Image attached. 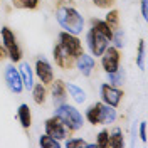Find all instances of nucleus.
Masks as SVG:
<instances>
[{
  "instance_id": "nucleus-1",
  "label": "nucleus",
  "mask_w": 148,
  "mask_h": 148,
  "mask_svg": "<svg viewBox=\"0 0 148 148\" xmlns=\"http://www.w3.org/2000/svg\"><path fill=\"white\" fill-rule=\"evenodd\" d=\"M56 18L57 24L69 34L79 36L84 30V17L79 14V10L71 5H59L56 9Z\"/></svg>"
},
{
  "instance_id": "nucleus-2",
  "label": "nucleus",
  "mask_w": 148,
  "mask_h": 148,
  "mask_svg": "<svg viewBox=\"0 0 148 148\" xmlns=\"http://www.w3.org/2000/svg\"><path fill=\"white\" fill-rule=\"evenodd\" d=\"M56 116L67 126V130H69L71 133L79 131V130L83 128V125H84L83 114L76 110L74 106L67 104V103L56 104Z\"/></svg>"
},
{
  "instance_id": "nucleus-3",
  "label": "nucleus",
  "mask_w": 148,
  "mask_h": 148,
  "mask_svg": "<svg viewBox=\"0 0 148 148\" xmlns=\"http://www.w3.org/2000/svg\"><path fill=\"white\" fill-rule=\"evenodd\" d=\"M0 36H2V42H3L2 46L5 47L7 56L10 57V61H12V62H20V61H22V49H20V46H18L17 37H15V34L12 32V29L2 27Z\"/></svg>"
},
{
  "instance_id": "nucleus-4",
  "label": "nucleus",
  "mask_w": 148,
  "mask_h": 148,
  "mask_svg": "<svg viewBox=\"0 0 148 148\" xmlns=\"http://www.w3.org/2000/svg\"><path fill=\"white\" fill-rule=\"evenodd\" d=\"M57 44L62 47L66 52L73 57L74 61L84 52L83 42L79 40V37L74 36V34H69V32H66V30L59 32V36H57Z\"/></svg>"
},
{
  "instance_id": "nucleus-5",
  "label": "nucleus",
  "mask_w": 148,
  "mask_h": 148,
  "mask_svg": "<svg viewBox=\"0 0 148 148\" xmlns=\"http://www.w3.org/2000/svg\"><path fill=\"white\" fill-rule=\"evenodd\" d=\"M86 46H88L92 57H99L104 52V49L110 46V40L103 36L98 29H94L91 25V29L86 34Z\"/></svg>"
},
{
  "instance_id": "nucleus-6",
  "label": "nucleus",
  "mask_w": 148,
  "mask_h": 148,
  "mask_svg": "<svg viewBox=\"0 0 148 148\" xmlns=\"http://www.w3.org/2000/svg\"><path fill=\"white\" fill-rule=\"evenodd\" d=\"M99 57H101V67H103V71H104L106 74L108 73H114L116 69H120L121 52H120L118 47L108 46Z\"/></svg>"
},
{
  "instance_id": "nucleus-7",
  "label": "nucleus",
  "mask_w": 148,
  "mask_h": 148,
  "mask_svg": "<svg viewBox=\"0 0 148 148\" xmlns=\"http://www.w3.org/2000/svg\"><path fill=\"white\" fill-rule=\"evenodd\" d=\"M99 96H101V101L104 103V104H110L113 108H116V106H120L125 92H123V89H120L118 86L104 83V84H101V88H99Z\"/></svg>"
},
{
  "instance_id": "nucleus-8",
  "label": "nucleus",
  "mask_w": 148,
  "mask_h": 148,
  "mask_svg": "<svg viewBox=\"0 0 148 148\" xmlns=\"http://www.w3.org/2000/svg\"><path fill=\"white\" fill-rule=\"evenodd\" d=\"M44 128H46V135H49V136H52V138H56V140H59V141H61V140H66L71 135V131L67 130V126H66L56 114L52 118L46 120Z\"/></svg>"
},
{
  "instance_id": "nucleus-9",
  "label": "nucleus",
  "mask_w": 148,
  "mask_h": 148,
  "mask_svg": "<svg viewBox=\"0 0 148 148\" xmlns=\"http://www.w3.org/2000/svg\"><path fill=\"white\" fill-rule=\"evenodd\" d=\"M34 74L39 77V81L42 84H46V86H49V84L54 81V69H52L51 62L47 61L46 57H37L36 67H34Z\"/></svg>"
},
{
  "instance_id": "nucleus-10",
  "label": "nucleus",
  "mask_w": 148,
  "mask_h": 148,
  "mask_svg": "<svg viewBox=\"0 0 148 148\" xmlns=\"http://www.w3.org/2000/svg\"><path fill=\"white\" fill-rule=\"evenodd\" d=\"M5 83H7V88H9L12 92L15 94H20L24 91V84H22V77H20V73L18 69L14 64H10L5 67Z\"/></svg>"
},
{
  "instance_id": "nucleus-11",
  "label": "nucleus",
  "mask_w": 148,
  "mask_h": 148,
  "mask_svg": "<svg viewBox=\"0 0 148 148\" xmlns=\"http://www.w3.org/2000/svg\"><path fill=\"white\" fill-rule=\"evenodd\" d=\"M52 57H54L56 66H57V67H61L62 71H67V69H71V67L74 66V59L67 54V52H66V51L59 46L57 42H56L54 47H52Z\"/></svg>"
},
{
  "instance_id": "nucleus-12",
  "label": "nucleus",
  "mask_w": 148,
  "mask_h": 148,
  "mask_svg": "<svg viewBox=\"0 0 148 148\" xmlns=\"http://www.w3.org/2000/svg\"><path fill=\"white\" fill-rule=\"evenodd\" d=\"M49 86H51V96H52L54 104L66 103V98H67V89H66V83H64V81H61V79H54Z\"/></svg>"
},
{
  "instance_id": "nucleus-13",
  "label": "nucleus",
  "mask_w": 148,
  "mask_h": 148,
  "mask_svg": "<svg viewBox=\"0 0 148 148\" xmlns=\"http://www.w3.org/2000/svg\"><path fill=\"white\" fill-rule=\"evenodd\" d=\"M74 64H76V67L79 69V73L88 77V76H91L92 74L96 62H94V57H92V56H88V54H84L83 52V54L74 61Z\"/></svg>"
},
{
  "instance_id": "nucleus-14",
  "label": "nucleus",
  "mask_w": 148,
  "mask_h": 148,
  "mask_svg": "<svg viewBox=\"0 0 148 148\" xmlns=\"http://www.w3.org/2000/svg\"><path fill=\"white\" fill-rule=\"evenodd\" d=\"M103 104L104 103H92L91 106L86 110V120L91 125H101L103 121Z\"/></svg>"
},
{
  "instance_id": "nucleus-15",
  "label": "nucleus",
  "mask_w": 148,
  "mask_h": 148,
  "mask_svg": "<svg viewBox=\"0 0 148 148\" xmlns=\"http://www.w3.org/2000/svg\"><path fill=\"white\" fill-rule=\"evenodd\" d=\"M18 73H20V77H22L24 89H32V86H34V71H32L30 64L29 62H20Z\"/></svg>"
},
{
  "instance_id": "nucleus-16",
  "label": "nucleus",
  "mask_w": 148,
  "mask_h": 148,
  "mask_svg": "<svg viewBox=\"0 0 148 148\" xmlns=\"http://www.w3.org/2000/svg\"><path fill=\"white\" fill-rule=\"evenodd\" d=\"M17 120L20 121V125H22V128L24 130H29L30 128V125H32V113H30V108H29V104H20L17 110Z\"/></svg>"
},
{
  "instance_id": "nucleus-17",
  "label": "nucleus",
  "mask_w": 148,
  "mask_h": 148,
  "mask_svg": "<svg viewBox=\"0 0 148 148\" xmlns=\"http://www.w3.org/2000/svg\"><path fill=\"white\" fill-rule=\"evenodd\" d=\"M66 89L69 92V96L73 98L76 103H84L86 101V91H84L83 88H79V86H76L73 83H66Z\"/></svg>"
},
{
  "instance_id": "nucleus-18",
  "label": "nucleus",
  "mask_w": 148,
  "mask_h": 148,
  "mask_svg": "<svg viewBox=\"0 0 148 148\" xmlns=\"http://www.w3.org/2000/svg\"><path fill=\"white\" fill-rule=\"evenodd\" d=\"M32 98H34V103L36 104H44L47 101V89L46 84L37 83L32 86Z\"/></svg>"
},
{
  "instance_id": "nucleus-19",
  "label": "nucleus",
  "mask_w": 148,
  "mask_h": 148,
  "mask_svg": "<svg viewBox=\"0 0 148 148\" xmlns=\"http://www.w3.org/2000/svg\"><path fill=\"white\" fill-rule=\"evenodd\" d=\"M91 25L94 29H98L103 36H104L111 42V39H113V29H111L110 25L104 22V20H101V18H91Z\"/></svg>"
},
{
  "instance_id": "nucleus-20",
  "label": "nucleus",
  "mask_w": 148,
  "mask_h": 148,
  "mask_svg": "<svg viewBox=\"0 0 148 148\" xmlns=\"http://www.w3.org/2000/svg\"><path fill=\"white\" fill-rule=\"evenodd\" d=\"M123 147H125L123 131H121V128H114L110 133V143H108V148H123Z\"/></svg>"
},
{
  "instance_id": "nucleus-21",
  "label": "nucleus",
  "mask_w": 148,
  "mask_h": 148,
  "mask_svg": "<svg viewBox=\"0 0 148 148\" xmlns=\"http://www.w3.org/2000/svg\"><path fill=\"white\" fill-rule=\"evenodd\" d=\"M136 66L138 69L145 71L147 69V42L145 39H141L138 44V54H136Z\"/></svg>"
},
{
  "instance_id": "nucleus-22",
  "label": "nucleus",
  "mask_w": 148,
  "mask_h": 148,
  "mask_svg": "<svg viewBox=\"0 0 148 148\" xmlns=\"http://www.w3.org/2000/svg\"><path fill=\"white\" fill-rule=\"evenodd\" d=\"M12 5L18 10H36L39 7V0H12Z\"/></svg>"
},
{
  "instance_id": "nucleus-23",
  "label": "nucleus",
  "mask_w": 148,
  "mask_h": 148,
  "mask_svg": "<svg viewBox=\"0 0 148 148\" xmlns=\"http://www.w3.org/2000/svg\"><path fill=\"white\" fill-rule=\"evenodd\" d=\"M116 121V110L110 104H103V121L101 125H111Z\"/></svg>"
},
{
  "instance_id": "nucleus-24",
  "label": "nucleus",
  "mask_w": 148,
  "mask_h": 148,
  "mask_svg": "<svg viewBox=\"0 0 148 148\" xmlns=\"http://www.w3.org/2000/svg\"><path fill=\"white\" fill-rule=\"evenodd\" d=\"M104 22H106L113 30L120 29V12H118L116 9L110 10V12L106 14V17H104Z\"/></svg>"
},
{
  "instance_id": "nucleus-25",
  "label": "nucleus",
  "mask_w": 148,
  "mask_h": 148,
  "mask_svg": "<svg viewBox=\"0 0 148 148\" xmlns=\"http://www.w3.org/2000/svg\"><path fill=\"white\" fill-rule=\"evenodd\" d=\"M39 147H42V148H61V141L52 138V136H49V135H40V138H39Z\"/></svg>"
},
{
  "instance_id": "nucleus-26",
  "label": "nucleus",
  "mask_w": 148,
  "mask_h": 148,
  "mask_svg": "<svg viewBox=\"0 0 148 148\" xmlns=\"http://www.w3.org/2000/svg\"><path fill=\"white\" fill-rule=\"evenodd\" d=\"M108 81L113 86H121L125 83V71L123 69H116L114 73H108Z\"/></svg>"
},
{
  "instance_id": "nucleus-27",
  "label": "nucleus",
  "mask_w": 148,
  "mask_h": 148,
  "mask_svg": "<svg viewBox=\"0 0 148 148\" xmlns=\"http://www.w3.org/2000/svg\"><path fill=\"white\" fill-rule=\"evenodd\" d=\"M108 143H110V130H101V131L98 133V138H96L94 147L108 148Z\"/></svg>"
},
{
  "instance_id": "nucleus-28",
  "label": "nucleus",
  "mask_w": 148,
  "mask_h": 148,
  "mask_svg": "<svg viewBox=\"0 0 148 148\" xmlns=\"http://www.w3.org/2000/svg\"><path fill=\"white\" fill-rule=\"evenodd\" d=\"M67 148H92L94 145H91V143H86L83 138H69L67 141L64 143Z\"/></svg>"
},
{
  "instance_id": "nucleus-29",
  "label": "nucleus",
  "mask_w": 148,
  "mask_h": 148,
  "mask_svg": "<svg viewBox=\"0 0 148 148\" xmlns=\"http://www.w3.org/2000/svg\"><path fill=\"white\" fill-rule=\"evenodd\" d=\"M111 42H114V47H118V49H121V47L125 46V34H123V30H120V29L113 30Z\"/></svg>"
},
{
  "instance_id": "nucleus-30",
  "label": "nucleus",
  "mask_w": 148,
  "mask_h": 148,
  "mask_svg": "<svg viewBox=\"0 0 148 148\" xmlns=\"http://www.w3.org/2000/svg\"><path fill=\"white\" fill-rule=\"evenodd\" d=\"M92 3H94L98 9H111V7L116 3V0H92Z\"/></svg>"
},
{
  "instance_id": "nucleus-31",
  "label": "nucleus",
  "mask_w": 148,
  "mask_h": 148,
  "mask_svg": "<svg viewBox=\"0 0 148 148\" xmlns=\"http://www.w3.org/2000/svg\"><path fill=\"white\" fill-rule=\"evenodd\" d=\"M140 138L143 143H147V121L140 123Z\"/></svg>"
},
{
  "instance_id": "nucleus-32",
  "label": "nucleus",
  "mask_w": 148,
  "mask_h": 148,
  "mask_svg": "<svg viewBox=\"0 0 148 148\" xmlns=\"http://www.w3.org/2000/svg\"><path fill=\"white\" fill-rule=\"evenodd\" d=\"M147 2L148 0H141V15H143V18L147 20L148 18V10H147Z\"/></svg>"
},
{
  "instance_id": "nucleus-33",
  "label": "nucleus",
  "mask_w": 148,
  "mask_h": 148,
  "mask_svg": "<svg viewBox=\"0 0 148 148\" xmlns=\"http://www.w3.org/2000/svg\"><path fill=\"white\" fill-rule=\"evenodd\" d=\"M5 57H7V51H5V47L0 44V61H3Z\"/></svg>"
}]
</instances>
